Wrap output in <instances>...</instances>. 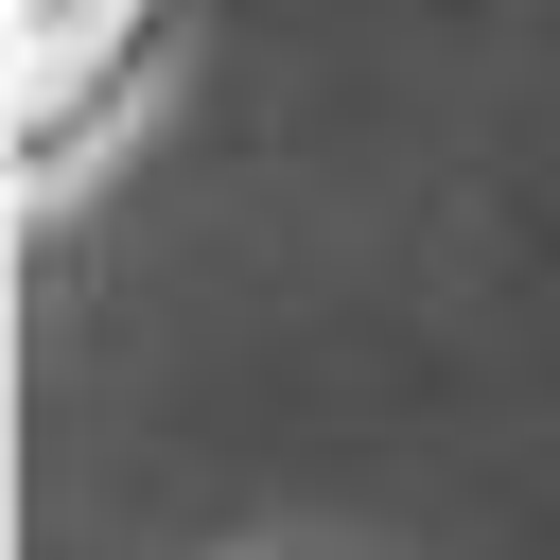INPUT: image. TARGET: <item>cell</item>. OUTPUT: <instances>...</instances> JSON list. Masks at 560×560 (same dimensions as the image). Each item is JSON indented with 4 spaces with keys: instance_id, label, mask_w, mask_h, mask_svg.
I'll use <instances>...</instances> for the list:
<instances>
[{
    "instance_id": "1",
    "label": "cell",
    "mask_w": 560,
    "mask_h": 560,
    "mask_svg": "<svg viewBox=\"0 0 560 560\" xmlns=\"http://www.w3.org/2000/svg\"><path fill=\"white\" fill-rule=\"evenodd\" d=\"M158 105V0H18V140H35V210L88 192V158Z\"/></svg>"
},
{
    "instance_id": "2",
    "label": "cell",
    "mask_w": 560,
    "mask_h": 560,
    "mask_svg": "<svg viewBox=\"0 0 560 560\" xmlns=\"http://www.w3.org/2000/svg\"><path fill=\"white\" fill-rule=\"evenodd\" d=\"M262 560H280V542H262Z\"/></svg>"
}]
</instances>
